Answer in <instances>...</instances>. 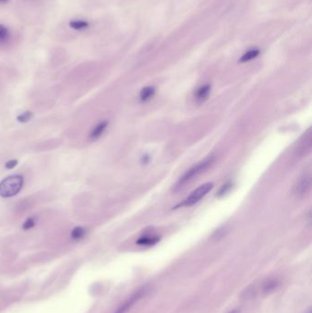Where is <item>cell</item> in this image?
<instances>
[{"label": "cell", "instance_id": "obj_7", "mask_svg": "<svg viewBox=\"0 0 312 313\" xmlns=\"http://www.w3.org/2000/svg\"><path fill=\"white\" fill-rule=\"evenodd\" d=\"M159 236H142L140 237L137 241L138 246H144V247H150L156 245L158 242H159Z\"/></svg>", "mask_w": 312, "mask_h": 313}, {"label": "cell", "instance_id": "obj_9", "mask_svg": "<svg viewBox=\"0 0 312 313\" xmlns=\"http://www.w3.org/2000/svg\"><path fill=\"white\" fill-rule=\"evenodd\" d=\"M86 235V229L82 226H77L73 228L71 232V239L73 240H81Z\"/></svg>", "mask_w": 312, "mask_h": 313}, {"label": "cell", "instance_id": "obj_21", "mask_svg": "<svg viewBox=\"0 0 312 313\" xmlns=\"http://www.w3.org/2000/svg\"><path fill=\"white\" fill-rule=\"evenodd\" d=\"M312 313V309H310V310H309V311H308L307 313Z\"/></svg>", "mask_w": 312, "mask_h": 313}, {"label": "cell", "instance_id": "obj_5", "mask_svg": "<svg viewBox=\"0 0 312 313\" xmlns=\"http://www.w3.org/2000/svg\"><path fill=\"white\" fill-rule=\"evenodd\" d=\"M312 185V176L310 173L304 174L297 181L296 185L294 187V191L297 194H304L310 190Z\"/></svg>", "mask_w": 312, "mask_h": 313}, {"label": "cell", "instance_id": "obj_17", "mask_svg": "<svg viewBox=\"0 0 312 313\" xmlns=\"http://www.w3.org/2000/svg\"><path fill=\"white\" fill-rule=\"evenodd\" d=\"M16 165H17V160L16 159H11L9 161H7L6 163L5 164V169H7V170H12V169H14L15 167H16Z\"/></svg>", "mask_w": 312, "mask_h": 313}, {"label": "cell", "instance_id": "obj_12", "mask_svg": "<svg viewBox=\"0 0 312 313\" xmlns=\"http://www.w3.org/2000/svg\"><path fill=\"white\" fill-rule=\"evenodd\" d=\"M155 88L152 86H148V87H145L142 89V91L140 92V100L142 102H146L148 101L151 97H153L154 94H155Z\"/></svg>", "mask_w": 312, "mask_h": 313}, {"label": "cell", "instance_id": "obj_4", "mask_svg": "<svg viewBox=\"0 0 312 313\" xmlns=\"http://www.w3.org/2000/svg\"><path fill=\"white\" fill-rule=\"evenodd\" d=\"M148 293V287L142 288L138 290L137 292H135L129 299H127L126 302H124L120 307L116 310L115 313H126L131 309L137 302H139L142 298L146 296Z\"/></svg>", "mask_w": 312, "mask_h": 313}, {"label": "cell", "instance_id": "obj_16", "mask_svg": "<svg viewBox=\"0 0 312 313\" xmlns=\"http://www.w3.org/2000/svg\"><path fill=\"white\" fill-rule=\"evenodd\" d=\"M36 225V220L34 217H29V218H27L24 223H23V225H22V228L24 229V230H29V229H31L33 228L34 226Z\"/></svg>", "mask_w": 312, "mask_h": 313}, {"label": "cell", "instance_id": "obj_11", "mask_svg": "<svg viewBox=\"0 0 312 313\" xmlns=\"http://www.w3.org/2000/svg\"><path fill=\"white\" fill-rule=\"evenodd\" d=\"M210 92H211V85L205 84L200 89H198L197 93H196V98L199 101H204L205 99L208 97Z\"/></svg>", "mask_w": 312, "mask_h": 313}, {"label": "cell", "instance_id": "obj_15", "mask_svg": "<svg viewBox=\"0 0 312 313\" xmlns=\"http://www.w3.org/2000/svg\"><path fill=\"white\" fill-rule=\"evenodd\" d=\"M9 38V30L8 28L0 24V42H5Z\"/></svg>", "mask_w": 312, "mask_h": 313}, {"label": "cell", "instance_id": "obj_2", "mask_svg": "<svg viewBox=\"0 0 312 313\" xmlns=\"http://www.w3.org/2000/svg\"><path fill=\"white\" fill-rule=\"evenodd\" d=\"M214 162V157L209 156L208 158L203 159V161L199 162L196 165H194L190 170H187L186 173L181 177L179 182L177 183L176 188L180 189L181 187L184 186L186 183H189L190 181L195 179L196 177L200 175L202 172L206 170L209 166H211Z\"/></svg>", "mask_w": 312, "mask_h": 313}, {"label": "cell", "instance_id": "obj_3", "mask_svg": "<svg viewBox=\"0 0 312 313\" xmlns=\"http://www.w3.org/2000/svg\"><path fill=\"white\" fill-rule=\"evenodd\" d=\"M214 188V184L212 182H207V183H204L203 185H201L200 187H198L197 189L188 196V197L180 204V206L183 207H189V206H192L194 205L195 203H199L203 198L205 197L209 192H211Z\"/></svg>", "mask_w": 312, "mask_h": 313}, {"label": "cell", "instance_id": "obj_8", "mask_svg": "<svg viewBox=\"0 0 312 313\" xmlns=\"http://www.w3.org/2000/svg\"><path fill=\"white\" fill-rule=\"evenodd\" d=\"M69 26L74 30H84L89 27V23L83 19H72L69 23Z\"/></svg>", "mask_w": 312, "mask_h": 313}, {"label": "cell", "instance_id": "obj_6", "mask_svg": "<svg viewBox=\"0 0 312 313\" xmlns=\"http://www.w3.org/2000/svg\"><path fill=\"white\" fill-rule=\"evenodd\" d=\"M108 126V122L107 121H102L98 123L96 126H94L92 129V131L89 135V137L91 140H97L99 137L103 135V133L105 131V129Z\"/></svg>", "mask_w": 312, "mask_h": 313}, {"label": "cell", "instance_id": "obj_13", "mask_svg": "<svg viewBox=\"0 0 312 313\" xmlns=\"http://www.w3.org/2000/svg\"><path fill=\"white\" fill-rule=\"evenodd\" d=\"M278 281L277 280H269L264 284L263 291L265 293H271L272 291H274L277 287H278Z\"/></svg>", "mask_w": 312, "mask_h": 313}, {"label": "cell", "instance_id": "obj_20", "mask_svg": "<svg viewBox=\"0 0 312 313\" xmlns=\"http://www.w3.org/2000/svg\"><path fill=\"white\" fill-rule=\"evenodd\" d=\"M229 313H237V312H236V310H234V311H232V312H230Z\"/></svg>", "mask_w": 312, "mask_h": 313}, {"label": "cell", "instance_id": "obj_19", "mask_svg": "<svg viewBox=\"0 0 312 313\" xmlns=\"http://www.w3.org/2000/svg\"><path fill=\"white\" fill-rule=\"evenodd\" d=\"M8 0H0V4H4V3H6Z\"/></svg>", "mask_w": 312, "mask_h": 313}, {"label": "cell", "instance_id": "obj_14", "mask_svg": "<svg viewBox=\"0 0 312 313\" xmlns=\"http://www.w3.org/2000/svg\"><path fill=\"white\" fill-rule=\"evenodd\" d=\"M33 117V113L30 111H26L24 113H22L20 115L16 116V120L19 123H27L28 121L31 120Z\"/></svg>", "mask_w": 312, "mask_h": 313}, {"label": "cell", "instance_id": "obj_18", "mask_svg": "<svg viewBox=\"0 0 312 313\" xmlns=\"http://www.w3.org/2000/svg\"><path fill=\"white\" fill-rule=\"evenodd\" d=\"M231 186H232V184H231L230 182L225 183V185H223V187L221 188V190H220L219 194H218V195L221 196V195H224V194H225L226 192L229 191V189H230Z\"/></svg>", "mask_w": 312, "mask_h": 313}, {"label": "cell", "instance_id": "obj_10", "mask_svg": "<svg viewBox=\"0 0 312 313\" xmlns=\"http://www.w3.org/2000/svg\"><path fill=\"white\" fill-rule=\"evenodd\" d=\"M259 53H260V50L258 49H249L247 52H246L245 54L242 56L239 61L240 62H247V61H249V60H254V59H256L258 57Z\"/></svg>", "mask_w": 312, "mask_h": 313}, {"label": "cell", "instance_id": "obj_1", "mask_svg": "<svg viewBox=\"0 0 312 313\" xmlns=\"http://www.w3.org/2000/svg\"><path fill=\"white\" fill-rule=\"evenodd\" d=\"M24 184V179L20 175H11L6 177L0 182V196L10 198L16 195L21 191Z\"/></svg>", "mask_w": 312, "mask_h": 313}]
</instances>
